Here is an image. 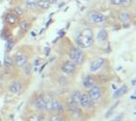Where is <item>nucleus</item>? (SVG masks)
Wrapping results in <instances>:
<instances>
[{
  "label": "nucleus",
  "instance_id": "obj_26",
  "mask_svg": "<svg viewBox=\"0 0 136 121\" xmlns=\"http://www.w3.org/2000/svg\"><path fill=\"white\" fill-rule=\"evenodd\" d=\"M25 74H31V71H32V65H31V64H28V65H27V64H26V65H25Z\"/></svg>",
  "mask_w": 136,
  "mask_h": 121
},
{
  "label": "nucleus",
  "instance_id": "obj_2",
  "mask_svg": "<svg viewBox=\"0 0 136 121\" xmlns=\"http://www.w3.org/2000/svg\"><path fill=\"white\" fill-rule=\"evenodd\" d=\"M69 57L71 59V61L77 64H81L84 60V53L80 51V49L77 48H73L72 50L69 53Z\"/></svg>",
  "mask_w": 136,
  "mask_h": 121
},
{
  "label": "nucleus",
  "instance_id": "obj_7",
  "mask_svg": "<svg viewBox=\"0 0 136 121\" xmlns=\"http://www.w3.org/2000/svg\"><path fill=\"white\" fill-rule=\"evenodd\" d=\"M28 58L24 54H17L15 56V62L18 67H23L27 64Z\"/></svg>",
  "mask_w": 136,
  "mask_h": 121
},
{
  "label": "nucleus",
  "instance_id": "obj_16",
  "mask_svg": "<svg viewBox=\"0 0 136 121\" xmlns=\"http://www.w3.org/2000/svg\"><path fill=\"white\" fill-rule=\"evenodd\" d=\"M97 38L99 41H105L107 39V31L105 30H101L99 32H98V35H97Z\"/></svg>",
  "mask_w": 136,
  "mask_h": 121
},
{
  "label": "nucleus",
  "instance_id": "obj_6",
  "mask_svg": "<svg viewBox=\"0 0 136 121\" xmlns=\"http://www.w3.org/2000/svg\"><path fill=\"white\" fill-rule=\"evenodd\" d=\"M75 70H76V63L72 62V61H67V62H65L63 65H62V67H61V71L66 74H72Z\"/></svg>",
  "mask_w": 136,
  "mask_h": 121
},
{
  "label": "nucleus",
  "instance_id": "obj_8",
  "mask_svg": "<svg viewBox=\"0 0 136 121\" xmlns=\"http://www.w3.org/2000/svg\"><path fill=\"white\" fill-rule=\"evenodd\" d=\"M90 21L92 23H103L105 21V16L100 12H92L90 15Z\"/></svg>",
  "mask_w": 136,
  "mask_h": 121
},
{
  "label": "nucleus",
  "instance_id": "obj_13",
  "mask_svg": "<svg viewBox=\"0 0 136 121\" xmlns=\"http://www.w3.org/2000/svg\"><path fill=\"white\" fill-rule=\"evenodd\" d=\"M94 85V78L91 75H86L84 79V86L85 88H91Z\"/></svg>",
  "mask_w": 136,
  "mask_h": 121
},
{
  "label": "nucleus",
  "instance_id": "obj_30",
  "mask_svg": "<svg viewBox=\"0 0 136 121\" xmlns=\"http://www.w3.org/2000/svg\"><path fill=\"white\" fill-rule=\"evenodd\" d=\"M60 121H66V120H65L64 118H62V117H60Z\"/></svg>",
  "mask_w": 136,
  "mask_h": 121
},
{
  "label": "nucleus",
  "instance_id": "obj_17",
  "mask_svg": "<svg viewBox=\"0 0 136 121\" xmlns=\"http://www.w3.org/2000/svg\"><path fill=\"white\" fill-rule=\"evenodd\" d=\"M50 5H51V2H50L49 0H40V1L37 2V6H38L39 8L43 9V10L48 9L49 7H50Z\"/></svg>",
  "mask_w": 136,
  "mask_h": 121
},
{
  "label": "nucleus",
  "instance_id": "obj_20",
  "mask_svg": "<svg viewBox=\"0 0 136 121\" xmlns=\"http://www.w3.org/2000/svg\"><path fill=\"white\" fill-rule=\"evenodd\" d=\"M13 45H15V42H13V40H9L8 42H7V45H6V51L7 53H10V51L12 50V47H13Z\"/></svg>",
  "mask_w": 136,
  "mask_h": 121
},
{
  "label": "nucleus",
  "instance_id": "obj_22",
  "mask_svg": "<svg viewBox=\"0 0 136 121\" xmlns=\"http://www.w3.org/2000/svg\"><path fill=\"white\" fill-rule=\"evenodd\" d=\"M4 64L6 67H11L12 64V59H11V57L9 56V55H5L4 57Z\"/></svg>",
  "mask_w": 136,
  "mask_h": 121
},
{
  "label": "nucleus",
  "instance_id": "obj_14",
  "mask_svg": "<svg viewBox=\"0 0 136 121\" xmlns=\"http://www.w3.org/2000/svg\"><path fill=\"white\" fill-rule=\"evenodd\" d=\"M127 92H128V87L127 86H122L120 89H118V90L115 92V94L113 95V97L114 98H118L122 96V95H124L125 94H127Z\"/></svg>",
  "mask_w": 136,
  "mask_h": 121
},
{
  "label": "nucleus",
  "instance_id": "obj_5",
  "mask_svg": "<svg viewBox=\"0 0 136 121\" xmlns=\"http://www.w3.org/2000/svg\"><path fill=\"white\" fill-rule=\"evenodd\" d=\"M80 106L84 108H91L92 107V100L88 94H80Z\"/></svg>",
  "mask_w": 136,
  "mask_h": 121
},
{
  "label": "nucleus",
  "instance_id": "obj_18",
  "mask_svg": "<svg viewBox=\"0 0 136 121\" xmlns=\"http://www.w3.org/2000/svg\"><path fill=\"white\" fill-rule=\"evenodd\" d=\"M119 18H120V20L122 21V22H124V23H126V22H128V20L130 19V15H129V13L128 12H121L120 15H119Z\"/></svg>",
  "mask_w": 136,
  "mask_h": 121
},
{
  "label": "nucleus",
  "instance_id": "obj_21",
  "mask_svg": "<svg viewBox=\"0 0 136 121\" xmlns=\"http://www.w3.org/2000/svg\"><path fill=\"white\" fill-rule=\"evenodd\" d=\"M27 7L30 9L36 8V6H37V2L36 0H27Z\"/></svg>",
  "mask_w": 136,
  "mask_h": 121
},
{
  "label": "nucleus",
  "instance_id": "obj_4",
  "mask_svg": "<svg viewBox=\"0 0 136 121\" xmlns=\"http://www.w3.org/2000/svg\"><path fill=\"white\" fill-rule=\"evenodd\" d=\"M89 96L93 101L99 100L102 96V90H101L100 87L97 86V85H93L89 90Z\"/></svg>",
  "mask_w": 136,
  "mask_h": 121
},
{
  "label": "nucleus",
  "instance_id": "obj_24",
  "mask_svg": "<svg viewBox=\"0 0 136 121\" xmlns=\"http://www.w3.org/2000/svg\"><path fill=\"white\" fill-rule=\"evenodd\" d=\"M29 28V24L28 22H26V21H22L21 23H20V30L22 31H26L28 30Z\"/></svg>",
  "mask_w": 136,
  "mask_h": 121
},
{
  "label": "nucleus",
  "instance_id": "obj_12",
  "mask_svg": "<svg viewBox=\"0 0 136 121\" xmlns=\"http://www.w3.org/2000/svg\"><path fill=\"white\" fill-rule=\"evenodd\" d=\"M80 93L79 91H74L71 94V101L73 103H75L76 105H80Z\"/></svg>",
  "mask_w": 136,
  "mask_h": 121
},
{
  "label": "nucleus",
  "instance_id": "obj_25",
  "mask_svg": "<svg viewBox=\"0 0 136 121\" xmlns=\"http://www.w3.org/2000/svg\"><path fill=\"white\" fill-rule=\"evenodd\" d=\"M127 0H111V3L113 5H123L126 4Z\"/></svg>",
  "mask_w": 136,
  "mask_h": 121
},
{
  "label": "nucleus",
  "instance_id": "obj_19",
  "mask_svg": "<svg viewBox=\"0 0 136 121\" xmlns=\"http://www.w3.org/2000/svg\"><path fill=\"white\" fill-rule=\"evenodd\" d=\"M28 121H42V117L39 114H32L29 116Z\"/></svg>",
  "mask_w": 136,
  "mask_h": 121
},
{
  "label": "nucleus",
  "instance_id": "obj_15",
  "mask_svg": "<svg viewBox=\"0 0 136 121\" xmlns=\"http://www.w3.org/2000/svg\"><path fill=\"white\" fill-rule=\"evenodd\" d=\"M6 22L11 25H13L17 22V16L16 14H12V13H9L6 15Z\"/></svg>",
  "mask_w": 136,
  "mask_h": 121
},
{
  "label": "nucleus",
  "instance_id": "obj_11",
  "mask_svg": "<svg viewBox=\"0 0 136 121\" xmlns=\"http://www.w3.org/2000/svg\"><path fill=\"white\" fill-rule=\"evenodd\" d=\"M21 84L20 82L18 81H13L12 83H11V85L9 87V89H10V92L12 93V94H18L20 91H21Z\"/></svg>",
  "mask_w": 136,
  "mask_h": 121
},
{
  "label": "nucleus",
  "instance_id": "obj_27",
  "mask_svg": "<svg viewBox=\"0 0 136 121\" xmlns=\"http://www.w3.org/2000/svg\"><path fill=\"white\" fill-rule=\"evenodd\" d=\"M15 12H16L17 15H22V14H23V11H22V9H20V8L15 9Z\"/></svg>",
  "mask_w": 136,
  "mask_h": 121
},
{
  "label": "nucleus",
  "instance_id": "obj_23",
  "mask_svg": "<svg viewBox=\"0 0 136 121\" xmlns=\"http://www.w3.org/2000/svg\"><path fill=\"white\" fill-rule=\"evenodd\" d=\"M118 104H119V101H117L116 103H115V104H114V105L112 106L111 108L109 109V111H108L107 113H106V114H105V117H106V118H108V117H109V116H110V115H111L112 113H113V111H114V109H115V108H116L117 106H118Z\"/></svg>",
  "mask_w": 136,
  "mask_h": 121
},
{
  "label": "nucleus",
  "instance_id": "obj_3",
  "mask_svg": "<svg viewBox=\"0 0 136 121\" xmlns=\"http://www.w3.org/2000/svg\"><path fill=\"white\" fill-rule=\"evenodd\" d=\"M45 110L48 112H62L63 111V106L59 100L57 99H50L46 102V106H45Z\"/></svg>",
  "mask_w": 136,
  "mask_h": 121
},
{
  "label": "nucleus",
  "instance_id": "obj_9",
  "mask_svg": "<svg viewBox=\"0 0 136 121\" xmlns=\"http://www.w3.org/2000/svg\"><path fill=\"white\" fill-rule=\"evenodd\" d=\"M104 63V58H98L96 60H94L91 64H90V71L91 72H97L98 70H100L103 67Z\"/></svg>",
  "mask_w": 136,
  "mask_h": 121
},
{
  "label": "nucleus",
  "instance_id": "obj_10",
  "mask_svg": "<svg viewBox=\"0 0 136 121\" xmlns=\"http://www.w3.org/2000/svg\"><path fill=\"white\" fill-rule=\"evenodd\" d=\"M46 98L43 95H40L38 97L36 98V102H35V106L37 110H44L45 109V106H46Z\"/></svg>",
  "mask_w": 136,
  "mask_h": 121
},
{
  "label": "nucleus",
  "instance_id": "obj_29",
  "mask_svg": "<svg viewBox=\"0 0 136 121\" xmlns=\"http://www.w3.org/2000/svg\"><path fill=\"white\" fill-rule=\"evenodd\" d=\"M60 116H58V115H53L51 118H50V120L49 121H60Z\"/></svg>",
  "mask_w": 136,
  "mask_h": 121
},
{
  "label": "nucleus",
  "instance_id": "obj_28",
  "mask_svg": "<svg viewBox=\"0 0 136 121\" xmlns=\"http://www.w3.org/2000/svg\"><path fill=\"white\" fill-rule=\"evenodd\" d=\"M123 113H121L120 115H118V116H116L115 118H113L111 121H122V119H123Z\"/></svg>",
  "mask_w": 136,
  "mask_h": 121
},
{
  "label": "nucleus",
  "instance_id": "obj_1",
  "mask_svg": "<svg viewBox=\"0 0 136 121\" xmlns=\"http://www.w3.org/2000/svg\"><path fill=\"white\" fill-rule=\"evenodd\" d=\"M77 43L81 49L89 48L93 44V32L90 29H84L77 37Z\"/></svg>",
  "mask_w": 136,
  "mask_h": 121
}]
</instances>
